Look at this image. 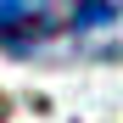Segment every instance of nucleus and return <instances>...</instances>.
<instances>
[{"mask_svg":"<svg viewBox=\"0 0 123 123\" xmlns=\"http://www.w3.org/2000/svg\"><path fill=\"white\" fill-rule=\"evenodd\" d=\"M84 0H0V50H39L62 34H78Z\"/></svg>","mask_w":123,"mask_h":123,"instance_id":"nucleus-1","label":"nucleus"},{"mask_svg":"<svg viewBox=\"0 0 123 123\" xmlns=\"http://www.w3.org/2000/svg\"><path fill=\"white\" fill-rule=\"evenodd\" d=\"M112 6H117V11H123V0H112Z\"/></svg>","mask_w":123,"mask_h":123,"instance_id":"nucleus-2","label":"nucleus"}]
</instances>
